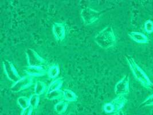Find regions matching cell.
Listing matches in <instances>:
<instances>
[{
  "mask_svg": "<svg viewBox=\"0 0 153 115\" xmlns=\"http://www.w3.org/2000/svg\"><path fill=\"white\" fill-rule=\"evenodd\" d=\"M97 46L105 50L114 46L117 42V37L111 26H107L99 31L94 37Z\"/></svg>",
  "mask_w": 153,
  "mask_h": 115,
  "instance_id": "obj_1",
  "label": "cell"
},
{
  "mask_svg": "<svg viewBox=\"0 0 153 115\" xmlns=\"http://www.w3.org/2000/svg\"><path fill=\"white\" fill-rule=\"evenodd\" d=\"M126 59L133 75L137 81L146 89H152L153 87V82L151 81L145 72L138 65L134 59L130 56H126Z\"/></svg>",
  "mask_w": 153,
  "mask_h": 115,
  "instance_id": "obj_2",
  "label": "cell"
},
{
  "mask_svg": "<svg viewBox=\"0 0 153 115\" xmlns=\"http://www.w3.org/2000/svg\"><path fill=\"white\" fill-rule=\"evenodd\" d=\"M80 16L84 25H90L98 22L102 17V14L97 10L85 7L82 9Z\"/></svg>",
  "mask_w": 153,
  "mask_h": 115,
  "instance_id": "obj_3",
  "label": "cell"
},
{
  "mask_svg": "<svg viewBox=\"0 0 153 115\" xmlns=\"http://www.w3.org/2000/svg\"><path fill=\"white\" fill-rule=\"evenodd\" d=\"M25 53L28 66L45 67L48 65L47 61L41 57L35 50L29 48L25 50Z\"/></svg>",
  "mask_w": 153,
  "mask_h": 115,
  "instance_id": "obj_4",
  "label": "cell"
},
{
  "mask_svg": "<svg viewBox=\"0 0 153 115\" xmlns=\"http://www.w3.org/2000/svg\"><path fill=\"white\" fill-rule=\"evenodd\" d=\"M2 66L4 73L7 79L13 84L21 79V77L12 62L7 59L2 60Z\"/></svg>",
  "mask_w": 153,
  "mask_h": 115,
  "instance_id": "obj_5",
  "label": "cell"
},
{
  "mask_svg": "<svg viewBox=\"0 0 153 115\" xmlns=\"http://www.w3.org/2000/svg\"><path fill=\"white\" fill-rule=\"evenodd\" d=\"M33 78L26 75L21 77V79L14 83L10 87V90L13 93H19L32 86Z\"/></svg>",
  "mask_w": 153,
  "mask_h": 115,
  "instance_id": "obj_6",
  "label": "cell"
},
{
  "mask_svg": "<svg viewBox=\"0 0 153 115\" xmlns=\"http://www.w3.org/2000/svg\"><path fill=\"white\" fill-rule=\"evenodd\" d=\"M114 92L117 96H125L130 93V78L128 75H124L116 84Z\"/></svg>",
  "mask_w": 153,
  "mask_h": 115,
  "instance_id": "obj_7",
  "label": "cell"
},
{
  "mask_svg": "<svg viewBox=\"0 0 153 115\" xmlns=\"http://www.w3.org/2000/svg\"><path fill=\"white\" fill-rule=\"evenodd\" d=\"M52 32L56 40L61 42L65 40L67 35V25L63 22H56L52 25Z\"/></svg>",
  "mask_w": 153,
  "mask_h": 115,
  "instance_id": "obj_8",
  "label": "cell"
},
{
  "mask_svg": "<svg viewBox=\"0 0 153 115\" xmlns=\"http://www.w3.org/2000/svg\"><path fill=\"white\" fill-rule=\"evenodd\" d=\"M24 72L27 75L33 77H42L47 74V69L44 67L29 66L24 68Z\"/></svg>",
  "mask_w": 153,
  "mask_h": 115,
  "instance_id": "obj_9",
  "label": "cell"
},
{
  "mask_svg": "<svg viewBox=\"0 0 153 115\" xmlns=\"http://www.w3.org/2000/svg\"><path fill=\"white\" fill-rule=\"evenodd\" d=\"M110 102L111 103L113 108L114 113H118L127 102V99L125 96H117L115 99H114Z\"/></svg>",
  "mask_w": 153,
  "mask_h": 115,
  "instance_id": "obj_10",
  "label": "cell"
},
{
  "mask_svg": "<svg viewBox=\"0 0 153 115\" xmlns=\"http://www.w3.org/2000/svg\"><path fill=\"white\" fill-rule=\"evenodd\" d=\"M128 36H129L132 40L136 43L139 44H146L149 43L148 37L142 32H129L128 33Z\"/></svg>",
  "mask_w": 153,
  "mask_h": 115,
  "instance_id": "obj_11",
  "label": "cell"
},
{
  "mask_svg": "<svg viewBox=\"0 0 153 115\" xmlns=\"http://www.w3.org/2000/svg\"><path fill=\"white\" fill-rule=\"evenodd\" d=\"M68 107V102L65 100L60 101L54 105V111L58 115H63Z\"/></svg>",
  "mask_w": 153,
  "mask_h": 115,
  "instance_id": "obj_12",
  "label": "cell"
},
{
  "mask_svg": "<svg viewBox=\"0 0 153 115\" xmlns=\"http://www.w3.org/2000/svg\"><path fill=\"white\" fill-rule=\"evenodd\" d=\"M60 74V67L58 64H53L47 69V75L51 79H56Z\"/></svg>",
  "mask_w": 153,
  "mask_h": 115,
  "instance_id": "obj_13",
  "label": "cell"
},
{
  "mask_svg": "<svg viewBox=\"0 0 153 115\" xmlns=\"http://www.w3.org/2000/svg\"><path fill=\"white\" fill-rule=\"evenodd\" d=\"M63 99L67 102H76L78 97L76 94L72 90L65 89L63 90Z\"/></svg>",
  "mask_w": 153,
  "mask_h": 115,
  "instance_id": "obj_14",
  "label": "cell"
},
{
  "mask_svg": "<svg viewBox=\"0 0 153 115\" xmlns=\"http://www.w3.org/2000/svg\"><path fill=\"white\" fill-rule=\"evenodd\" d=\"M63 84H64V79L62 78H57L56 79H54L49 85L47 92H50L53 90L61 89V87L63 86Z\"/></svg>",
  "mask_w": 153,
  "mask_h": 115,
  "instance_id": "obj_15",
  "label": "cell"
},
{
  "mask_svg": "<svg viewBox=\"0 0 153 115\" xmlns=\"http://www.w3.org/2000/svg\"><path fill=\"white\" fill-rule=\"evenodd\" d=\"M45 98L50 101L56 100L63 98V90L59 89L47 92L45 94Z\"/></svg>",
  "mask_w": 153,
  "mask_h": 115,
  "instance_id": "obj_16",
  "label": "cell"
},
{
  "mask_svg": "<svg viewBox=\"0 0 153 115\" xmlns=\"http://www.w3.org/2000/svg\"><path fill=\"white\" fill-rule=\"evenodd\" d=\"M47 87L46 84L42 81H37L35 83V94L41 96L45 92H47Z\"/></svg>",
  "mask_w": 153,
  "mask_h": 115,
  "instance_id": "obj_17",
  "label": "cell"
},
{
  "mask_svg": "<svg viewBox=\"0 0 153 115\" xmlns=\"http://www.w3.org/2000/svg\"><path fill=\"white\" fill-rule=\"evenodd\" d=\"M17 102L19 106L22 109H24L30 107L29 98L26 96H20L17 100Z\"/></svg>",
  "mask_w": 153,
  "mask_h": 115,
  "instance_id": "obj_18",
  "label": "cell"
},
{
  "mask_svg": "<svg viewBox=\"0 0 153 115\" xmlns=\"http://www.w3.org/2000/svg\"><path fill=\"white\" fill-rule=\"evenodd\" d=\"M40 102V96H38L36 94L31 95L29 97V103L30 107H31L33 109H36L38 108Z\"/></svg>",
  "mask_w": 153,
  "mask_h": 115,
  "instance_id": "obj_19",
  "label": "cell"
},
{
  "mask_svg": "<svg viewBox=\"0 0 153 115\" xmlns=\"http://www.w3.org/2000/svg\"><path fill=\"white\" fill-rule=\"evenodd\" d=\"M144 28L147 34H152L153 32V22L152 20H147L145 22Z\"/></svg>",
  "mask_w": 153,
  "mask_h": 115,
  "instance_id": "obj_20",
  "label": "cell"
},
{
  "mask_svg": "<svg viewBox=\"0 0 153 115\" xmlns=\"http://www.w3.org/2000/svg\"><path fill=\"white\" fill-rule=\"evenodd\" d=\"M153 105V94L147 97L145 100L144 101L142 104V106H152Z\"/></svg>",
  "mask_w": 153,
  "mask_h": 115,
  "instance_id": "obj_21",
  "label": "cell"
},
{
  "mask_svg": "<svg viewBox=\"0 0 153 115\" xmlns=\"http://www.w3.org/2000/svg\"><path fill=\"white\" fill-rule=\"evenodd\" d=\"M33 109L31 107H29L28 108H25L24 109H22L20 115H32L33 112Z\"/></svg>",
  "mask_w": 153,
  "mask_h": 115,
  "instance_id": "obj_22",
  "label": "cell"
},
{
  "mask_svg": "<svg viewBox=\"0 0 153 115\" xmlns=\"http://www.w3.org/2000/svg\"><path fill=\"white\" fill-rule=\"evenodd\" d=\"M118 115H125V114H124V112H123V111H122V110H121V111H120L119 112Z\"/></svg>",
  "mask_w": 153,
  "mask_h": 115,
  "instance_id": "obj_23",
  "label": "cell"
},
{
  "mask_svg": "<svg viewBox=\"0 0 153 115\" xmlns=\"http://www.w3.org/2000/svg\"><path fill=\"white\" fill-rule=\"evenodd\" d=\"M118 115V113H117V114H114V115Z\"/></svg>",
  "mask_w": 153,
  "mask_h": 115,
  "instance_id": "obj_24",
  "label": "cell"
}]
</instances>
